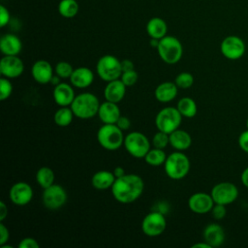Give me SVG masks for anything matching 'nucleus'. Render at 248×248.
<instances>
[{"mask_svg":"<svg viewBox=\"0 0 248 248\" xmlns=\"http://www.w3.org/2000/svg\"><path fill=\"white\" fill-rule=\"evenodd\" d=\"M138 78H139V75L135 70L122 72V75L120 77V79L123 81V83L127 87L133 86L138 81Z\"/></svg>","mask_w":248,"mask_h":248,"instance_id":"obj_36","label":"nucleus"},{"mask_svg":"<svg viewBox=\"0 0 248 248\" xmlns=\"http://www.w3.org/2000/svg\"><path fill=\"white\" fill-rule=\"evenodd\" d=\"M13 92V85L8 78H1L0 79V100L4 101L8 99Z\"/></svg>","mask_w":248,"mask_h":248,"instance_id":"obj_35","label":"nucleus"},{"mask_svg":"<svg viewBox=\"0 0 248 248\" xmlns=\"http://www.w3.org/2000/svg\"><path fill=\"white\" fill-rule=\"evenodd\" d=\"M126 87L127 86L120 78L108 81L104 89V96L106 101L118 104L125 96Z\"/></svg>","mask_w":248,"mask_h":248,"instance_id":"obj_19","label":"nucleus"},{"mask_svg":"<svg viewBox=\"0 0 248 248\" xmlns=\"http://www.w3.org/2000/svg\"><path fill=\"white\" fill-rule=\"evenodd\" d=\"M160 58L167 64H176L182 57L183 47L180 41L173 36H165L159 40L157 46Z\"/></svg>","mask_w":248,"mask_h":248,"instance_id":"obj_5","label":"nucleus"},{"mask_svg":"<svg viewBox=\"0 0 248 248\" xmlns=\"http://www.w3.org/2000/svg\"><path fill=\"white\" fill-rule=\"evenodd\" d=\"M240 179H241V182L242 184L248 188V167L246 169H244V170L242 171L241 173V176H240Z\"/></svg>","mask_w":248,"mask_h":248,"instance_id":"obj_45","label":"nucleus"},{"mask_svg":"<svg viewBox=\"0 0 248 248\" xmlns=\"http://www.w3.org/2000/svg\"><path fill=\"white\" fill-rule=\"evenodd\" d=\"M211 213H212V216L214 217V219H216V220L223 219L227 214L226 205L220 204V203H214V205L211 209Z\"/></svg>","mask_w":248,"mask_h":248,"instance_id":"obj_37","label":"nucleus"},{"mask_svg":"<svg viewBox=\"0 0 248 248\" xmlns=\"http://www.w3.org/2000/svg\"><path fill=\"white\" fill-rule=\"evenodd\" d=\"M100 105L96 95L90 92H84L76 96L70 107L78 118L89 119L98 114Z\"/></svg>","mask_w":248,"mask_h":248,"instance_id":"obj_2","label":"nucleus"},{"mask_svg":"<svg viewBox=\"0 0 248 248\" xmlns=\"http://www.w3.org/2000/svg\"><path fill=\"white\" fill-rule=\"evenodd\" d=\"M96 71L98 76L107 82L120 78L122 75L121 61L113 55L106 54L98 60Z\"/></svg>","mask_w":248,"mask_h":248,"instance_id":"obj_6","label":"nucleus"},{"mask_svg":"<svg viewBox=\"0 0 248 248\" xmlns=\"http://www.w3.org/2000/svg\"><path fill=\"white\" fill-rule=\"evenodd\" d=\"M10 237V232L8 228L3 224V222H0V245H3L8 242Z\"/></svg>","mask_w":248,"mask_h":248,"instance_id":"obj_41","label":"nucleus"},{"mask_svg":"<svg viewBox=\"0 0 248 248\" xmlns=\"http://www.w3.org/2000/svg\"><path fill=\"white\" fill-rule=\"evenodd\" d=\"M152 144L156 148H166L168 144H170V134L158 131L152 138Z\"/></svg>","mask_w":248,"mask_h":248,"instance_id":"obj_34","label":"nucleus"},{"mask_svg":"<svg viewBox=\"0 0 248 248\" xmlns=\"http://www.w3.org/2000/svg\"><path fill=\"white\" fill-rule=\"evenodd\" d=\"M54 171L48 167H42L36 172V181L43 188H47L54 183Z\"/></svg>","mask_w":248,"mask_h":248,"instance_id":"obj_28","label":"nucleus"},{"mask_svg":"<svg viewBox=\"0 0 248 248\" xmlns=\"http://www.w3.org/2000/svg\"><path fill=\"white\" fill-rule=\"evenodd\" d=\"M124 146L127 152L135 158H144L150 149V141L140 132H131L124 138Z\"/></svg>","mask_w":248,"mask_h":248,"instance_id":"obj_8","label":"nucleus"},{"mask_svg":"<svg viewBox=\"0 0 248 248\" xmlns=\"http://www.w3.org/2000/svg\"><path fill=\"white\" fill-rule=\"evenodd\" d=\"M60 82H61V78H60L59 76L55 75V76L52 77V78L50 79V82H49V83H51L53 86H56V85H58Z\"/></svg>","mask_w":248,"mask_h":248,"instance_id":"obj_48","label":"nucleus"},{"mask_svg":"<svg viewBox=\"0 0 248 248\" xmlns=\"http://www.w3.org/2000/svg\"><path fill=\"white\" fill-rule=\"evenodd\" d=\"M52 95L54 102L59 107H70L76 97L72 85L66 82H60L54 86Z\"/></svg>","mask_w":248,"mask_h":248,"instance_id":"obj_17","label":"nucleus"},{"mask_svg":"<svg viewBox=\"0 0 248 248\" xmlns=\"http://www.w3.org/2000/svg\"><path fill=\"white\" fill-rule=\"evenodd\" d=\"M94 80V74L91 69L87 67H78L74 69L70 77L71 84L77 88H86L92 84Z\"/></svg>","mask_w":248,"mask_h":248,"instance_id":"obj_18","label":"nucleus"},{"mask_svg":"<svg viewBox=\"0 0 248 248\" xmlns=\"http://www.w3.org/2000/svg\"><path fill=\"white\" fill-rule=\"evenodd\" d=\"M42 200L46 208L56 210L63 206L67 202V193L61 185L53 183L49 187L44 189Z\"/></svg>","mask_w":248,"mask_h":248,"instance_id":"obj_11","label":"nucleus"},{"mask_svg":"<svg viewBox=\"0 0 248 248\" xmlns=\"http://www.w3.org/2000/svg\"><path fill=\"white\" fill-rule=\"evenodd\" d=\"M246 127H247V129H248V118H247V120H246Z\"/></svg>","mask_w":248,"mask_h":248,"instance_id":"obj_49","label":"nucleus"},{"mask_svg":"<svg viewBox=\"0 0 248 248\" xmlns=\"http://www.w3.org/2000/svg\"><path fill=\"white\" fill-rule=\"evenodd\" d=\"M120 115V109L116 103L106 101L100 105L98 116L104 124H115Z\"/></svg>","mask_w":248,"mask_h":248,"instance_id":"obj_20","label":"nucleus"},{"mask_svg":"<svg viewBox=\"0 0 248 248\" xmlns=\"http://www.w3.org/2000/svg\"><path fill=\"white\" fill-rule=\"evenodd\" d=\"M22 48L20 39L15 34H5L0 39V50L4 55H17Z\"/></svg>","mask_w":248,"mask_h":248,"instance_id":"obj_22","label":"nucleus"},{"mask_svg":"<svg viewBox=\"0 0 248 248\" xmlns=\"http://www.w3.org/2000/svg\"><path fill=\"white\" fill-rule=\"evenodd\" d=\"M7 215H8V207L6 203L3 201H1L0 202V222H3L7 217Z\"/></svg>","mask_w":248,"mask_h":248,"instance_id":"obj_43","label":"nucleus"},{"mask_svg":"<svg viewBox=\"0 0 248 248\" xmlns=\"http://www.w3.org/2000/svg\"><path fill=\"white\" fill-rule=\"evenodd\" d=\"M177 109L181 113L182 116L187 118H192L196 115L198 108L196 102L190 97H183L181 98L176 106Z\"/></svg>","mask_w":248,"mask_h":248,"instance_id":"obj_27","label":"nucleus"},{"mask_svg":"<svg viewBox=\"0 0 248 248\" xmlns=\"http://www.w3.org/2000/svg\"><path fill=\"white\" fill-rule=\"evenodd\" d=\"M166 174L174 180L184 178L190 170L189 158L181 151H175L167 156L164 163Z\"/></svg>","mask_w":248,"mask_h":248,"instance_id":"obj_4","label":"nucleus"},{"mask_svg":"<svg viewBox=\"0 0 248 248\" xmlns=\"http://www.w3.org/2000/svg\"><path fill=\"white\" fill-rule=\"evenodd\" d=\"M40 244L33 237H25L18 243V248H39Z\"/></svg>","mask_w":248,"mask_h":248,"instance_id":"obj_38","label":"nucleus"},{"mask_svg":"<svg viewBox=\"0 0 248 248\" xmlns=\"http://www.w3.org/2000/svg\"><path fill=\"white\" fill-rule=\"evenodd\" d=\"M75 114L71 108V107H60L53 116L54 122L56 125L60 127H67L73 121Z\"/></svg>","mask_w":248,"mask_h":248,"instance_id":"obj_29","label":"nucleus"},{"mask_svg":"<svg viewBox=\"0 0 248 248\" xmlns=\"http://www.w3.org/2000/svg\"><path fill=\"white\" fill-rule=\"evenodd\" d=\"M122 131H126L130 128L131 126V121L127 116L124 115H120V117L118 118V120L115 123Z\"/></svg>","mask_w":248,"mask_h":248,"instance_id":"obj_42","label":"nucleus"},{"mask_svg":"<svg viewBox=\"0 0 248 248\" xmlns=\"http://www.w3.org/2000/svg\"><path fill=\"white\" fill-rule=\"evenodd\" d=\"M177 90H178V87L175 84V82L165 81L160 83L156 87L154 95H155V98L160 103H169L176 97Z\"/></svg>","mask_w":248,"mask_h":248,"instance_id":"obj_23","label":"nucleus"},{"mask_svg":"<svg viewBox=\"0 0 248 248\" xmlns=\"http://www.w3.org/2000/svg\"><path fill=\"white\" fill-rule=\"evenodd\" d=\"M78 3L76 0H61L58 4L59 14L66 18L74 17L78 13Z\"/></svg>","mask_w":248,"mask_h":248,"instance_id":"obj_30","label":"nucleus"},{"mask_svg":"<svg viewBox=\"0 0 248 248\" xmlns=\"http://www.w3.org/2000/svg\"><path fill=\"white\" fill-rule=\"evenodd\" d=\"M97 140L107 150H117L124 143L123 131L116 124H104L97 132Z\"/></svg>","mask_w":248,"mask_h":248,"instance_id":"obj_3","label":"nucleus"},{"mask_svg":"<svg viewBox=\"0 0 248 248\" xmlns=\"http://www.w3.org/2000/svg\"><path fill=\"white\" fill-rule=\"evenodd\" d=\"M121 68H122V72L134 70V64H133V62L131 60L124 59V60L121 61Z\"/></svg>","mask_w":248,"mask_h":248,"instance_id":"obj_44","label":"nucleus"},{"mask_svg":"<svg viewBox=\"0 0 248 248\" xmlns=\"http://www.w3.org/2000/svg\"><path fill=\"white\" fill-rule=\"evenodd\" d=\"M10 13L4 5H0V26L5 27L10 21Z\"/></svg>","mask_w":248,"mask_h":248,"instance_id":"obj_39","label":"nucleus"},{"mask_svg":"<svg viewBox=\"0 0 248 248\" xmlns=\"http://www.w3.org/2000/svg\"><path fill=\"white\" fill-rule=\"evenodd\" d=\"M182 120V115L177 108L167 107L162 108L155 117V124L158 131L168 134L179 128Z\"/></svg>","mask_w":248,"mask_h":248,"instance_id":"obj_7","label":"nucleus"},{"mask_svg":"<svg viewBox=\"0 0 248 248\" xmlns=\"http://www.w3.org/2000/svg\"><path fill=\"white\" fill-rule=\"evenodd\" d=\"M112 172H113V174H114V176H115L116 178L121 177V176H123L124 174H126L124 168H122V167H120V166L114 168V170H113Z\"/></svg>","mask_w":248,"mask_h":248,"instance_id":"obj_46","label":"nucleus"},{"mask_svg":"<svg viewBox=\"0 0 248 248\" xmlns=\"http://www.w3.org/2000/svg\"><path fill=\"white\" fill-rule=\"evenodd\" d=\"M33 78L41 84H46L50 82L53 75V68L51 64L46 60H37L31 69Z\"/></svg>","mask_w":248,"mask_h":248,"instance_id":"obj_16","label":"nucleus"},{"mask_svg":"<svg viewBox=\"0 0 248 248\" xmlns=\"http://www.w3.org/2000/svg\"><path fill=\"white\" fill-rule=\"evenodd\" d=\"M175 84L177 85L178 88L182 89H187L190 88L193 83H194V77L192 74L187 73V72H182L178 74L174 79Z\"/></svg>","mask_w":248,"mask_h":248,"instance_id":"obj_32","label":"nucleus"},{"mask_svg":"<svg viewBox=\"0 0 248 248\" xmlns=\"http://www.w3.org/2000/svg\"><path fill=\"white\" fill-rule=\"evenodd\" d=\"M238 144L239 147L246 153H248V129L243 131L238 138Z\"/></svg>","mask_w":248,"mask_h":248,"instance_id":"obj_40","label":"nucleus"},{"mask_svg":"<svg viewBox=\"0 0 248 248\" xmlns=\"http://www.w3.org/2000/svg\"><path fill=\"white\" fill-rule=\"evenodd\" d=\"M220 49L226 58L230 60H237L241 58L245 52V44L241 38L231 35L222 41Z\"/></svg>","mask_w":248,"mask_h":248,"instance_id":"obj_12","label":"nucleus"},{"mask_svg":"<svg viewBox=\"0 0 248 248\" xmlns=\"http://www.w3.org/2000/svg\"><path fill=\"white\" fill-rule=\"evenodd\" d=\"M74 68L72 65L66 61H60L55 65L54 72L57 76H59L61 78H70L71 75L73 74Z\"/></svg>","mask_w":248,"mask_h":248,"instance_id":"obj_33","label":"nucleus"},{"mask_svg":"<svg viewBox=\"0 0 248 248\" xmlns=\"http://www.w3.org/2000/svg\"><path fill=\"white\" fill-rule=\"evenodd\" d=\"M214 203L211 195L203 192L195 193L188 200L190 210L197 214H205L211 211Z\"/></svg>","mask_w":248,"mask_h":248,"instance_id":"obj_14","label":"nucleus"},{"mask_svg":"<svg viewBox=\"0 0 248 248\" xmlns=\"http://www.w3.org/2000/svg\"><path fill=\"white\" fill-rule=\"evenodd\" d=\"M143 159L148 165L153 167H159L161 165H164L167 159V156L164 149L154 147L152 149L151 148L149 149V151L146 153Z\"/></svg>","mask_w":248,"mask_h":248,"instance_id":"obj_31","label":"nucleus"},{"mask_svg":"<svg viewBox=\"0 0 248 248\" xmlns=\"http://www.w3.org/2000/svg\"><path fill=\"white\" fill-rule=\"evenodd\" d=\"M210 195L215 203L228 205L238 197V189L232 182H220L213 186Z\"/></svg>","mask_w":248,"mask_h":248,"instance_id":"obj_10","label":"nucleus"},{"mask_svg":"<svg viewBox=\"0 0 248 248\" xmlns=\"http://www.w3.org/2000/svg\"><path fill=\"white\" fill-rule=\"evenodd\" d=\"M168 26L166 21L161 17H152L146 24V32L152 39H162L166 36Z\"/></svg>","mask_w":248,"mask_h":248,"instance_id":"obj_26","label":"nucleus"},{"mask_svg":"<svg viewBox=\"0 0 248 248\" xmlns=\"http://www.w3.org/2000/svg\"><path fill=\"white\" fill-rule=\"evenodd\" d=\"M24 71L23 61L17 55H4L0 61V73L8 78L19 77Z\"/></svg>","mask_w":248,"mask_h":248,"instance_id":"obj_13","label":"nucleus"},{"mask_svg":"<svg viewBox=\"0 0 248 248\" xmlns=\"http://www.w3.org/2000/svg\"><path fill=\"white\" fill-rule=\"evenodd\" d=\"M192 138L190 134L184 130L176 129L170 134V144L177 151H183L191 146Z\"/></svg>","mask_w":248,"mask_h":248,"instance_id":"obj_25","label":"nucleus"},{"mask_svg":"<svg viewBox=\"0 0 248 248\" xmlns=\"http://www.w3.org/2000/svg\"><path fill=\"white\" fill-rule=\"evenodd\" d=\"M115 179L116 177L112 171L102 170L93 174L91 178V184L97 190H107L112 187Z\"/></svg>","mask_w":248,"mask_h":248,"instance_id":"obj_24","label":"nucleus"},{"mask_svg":"<svg viewBox=\"0 0 248 248\" xmlns=\"http://www.w3.org/2000/svg\"><path fill=\"white\" fill-rule=\"evenodd\" d=\"M33 198V189L26 182H16L10 189V200L14 204L22 206L28 204Z\"/></svg>","mask_w":248,"mask_h":248,"instance_id":"obj_15","label":"nucleus"},{"mask_svg":"<svg viewBox=\"0 0 248 248\" xmlns=\"http://www.w3.org/2000/svg\"><path fill=\"white\" fill-rule=\"evenodd\" d=\"M142 178L135 173H126L115 179L110 188L113 198L120 203H131L138 200L143 192Z\"/></svg>","mask_w":248,"mask_h":248,"instance_id":"obj_1","label":"nucleus"},{"mask_svg":"<svg viewBox=\"0 0 248 248\" xmlns=\"http://www.w3.org/2000/svg\"><path fill=\"white\" fill-rule=\"evenodd\" d=\"M192 248H212L207 242H198L194 245H192Z\"/></svg>","mask_w":248,"mask_h":248,"instance_id":"obj_47","label":"nucleus"},{"mask_svg":"<svg viewBox=\"0 0 248 248\" xmlns=\"http://www.w3.org/2000/svg\"><path fill=\"white\" fill-rule=\"evenodd\" d=\"M203 239L211 247L221 246L225 240L224 229L216 223L208 224L203 231Z\"/></svg>","mask_w":248,"mask_h":248,"instance_id":"obj_21","label":"nucleus"},{"mask_svg":"<svg viewBox=\"0 0 248 248\" xmlns=\"http://www.w3.org/2000/svg\"><path fill=\"white\" fill-rule=\"evenodd\" d=\"M167 227L164 214L160 211H152L144 216L141 222L142 232L150 237L162 234Z\"/></svg>","mask_w":248,"mask_h":248,"instance_id":"obj_9","label":"nucleus"}]
</instances>
